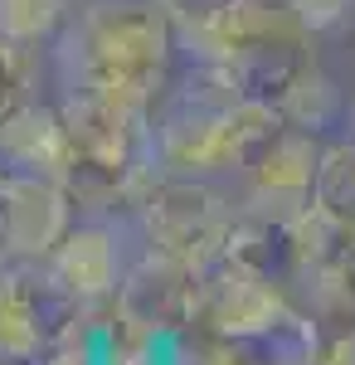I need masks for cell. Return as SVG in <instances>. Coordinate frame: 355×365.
<instances>
[{"label":"cell","mask_w":355,"mask_h":365,"mask_svg":"<svg viewBox=\"0 0 355 365\" xmlns=\"http://www.w3.org/2000/svg\"><path fill=\"white\" fill-rule=\"evenodd\" d=\"M346 117H351V137H355V98H351V108H346Z\"/></svg>","instance_id":"cell-20"},{"label":"cell","mask_w":355,"mask_h":365,"mask_svg":"<svg viewBox=\"0 0 355 365\" xmlns=\"http://www.w3.org/2000/svg\"><path fill=\"white\" fill-rule=\"evenodd\" d=\"M78 0H0V34L15 44H54V34L68 25Z\"/></svg>","instance_id":"cell-13"},{"label":"cell","mask_w":355,"mask_h":365,"mask_svg":"<svg viewBox=\"0 0 355 365\" xmlns=\"http://www.w3.org/2000/svg\"><path fill=\"white\" fill-rule=\"evenodd\" d=\"M277 108H282V117H287L292 127H307V132H321V127H331L336 117L346 113L341 88L331 83L317 63H307L297 78L287 83V93L277 98Z\"/></svg>","instance_id":"cell-12"},{"label":"cell","mask_w":355,"mask_h":365,"mask_svg":"<svg viewBox=\"0 0 355 365\" xmlns=\"http://www.w3.org/2000/svg\"><path fill=\"white\" fill-rule=\"evenodd\" d=\"M29 88H34L29 83V49L0 34V122L10 113H20L29 98H34Z\"/></svg>","instance_id":"cell-15"},{"label":"cell","mask_w":355,"mask_h":365,"mask_svg":"<svg viewBox=\"0 0 355 365\" xmlns=\"http://www.w3.org/2000/svg\"><path fill=\"white\" fill-rule=\"evenodd\" d=\"M336 278H341V297H346V307L355 312V234H351V244H346V253H341Z\"/></svg>","instance_id":"cell-18"},{"label":"cell","mask_w":355,"mask_h":365,"mask_svg":"<svg viewBox=\"0 0 355 365\" xmlns=\"http://www.w3.org/2000/svg\"><path fill=\"white\" fill-rule=\"evenodd\" d=\"M321 141L307 127H282L263 151L258 161L244 170L248 175V195L239 210L248 215H277V220H292L297 210L312 205V190H317V166H321Z\"/></svg>","instance_id":"cell-10"},{"label":"cell","mask_w":355,"mask_h":365,"mask_svg":"<svg viewBox=\"0 0 355 365\" xmlns=\"http://www.w3.org/2000/svg\"><path fill=\"white\" fill-rule=\"evenodd\" d=\"M287 10L307 34H341L355 25V0H287Z\"/></svg>","instance_id":"cell-16"},{"label":"cell","mask_w":355,"mask_h":365,"mask_svg":"<svg viewBox=\"0 0 355 365\" xmlns=\"http://www.w3.org/2000/svg\"><path fill=\"white\" fill-rule=\"evenodd\" d=\"M180 44H190V58H210L219 68H229L244 93L253 98H282L287 83L312 63L307 54V29L287 5L268 0H219L215 10L175 20Z\"/></svg>","instance_id":"cell-3"},{"label":"cell","mask_w":355,"mask_h":365,"mask_svg":"<svg viewBox=\"0 0 355 365\" xmlns=\"http://www.w3.org/2000/svg\"><path fill=\"white\" fill-rule=\"evenodd\" d=\"M219 0H165V10L175 15V20H195V15H205V10H215Z\"/></svg>","instance_id":"cell-19"},{"label":"cell","mask_w":355,"mask_h":365,"mask_svg":"<svg viewBox=\"0 0 355 365\" xmlns=\"http://www.w3.org/2000/svg\"><path fill=\"white\" fill-rule=\"evenodd\" d=\"M49 278L78 302V307H98L112 302L117 287L127 278V258H122V229L112 215H78L73 229L54 244L44 258Z\"/></svg>","instance_id":"cell-9"},{"label":"cell","mask_w":355,"mask_h":365,"mask_svg":"<svg viewBox=\"0 0 355 365\" xmlns=\"http://www.w3.org/2000/svg\"><path fill=\"white\" fill-rule=\"evenodd\" d=\"M0 205H5V253L10 263H44L54 244L73 229L78 205L54 175L0 166Z\"/></svg>","instance_id":"cell-8"},{"label":"cell","mask_w":355,"mask_h":365,"mask_svg":"<svg viewBox=\"0 0 355 365\" xmlns=\"http://www.w3.org/2000/svg\"><path fill=\"white\" fill-rule=\"evenodd\" d=\"M180 34L165 0H78L54 34L58 93L103 98L151 113L170 83V54Z\"/></svg>","instance_id":"cell-2"},{"label":"cell","mask_w":355,"mask_h":365,"mask_svg":"<svg viewBox=\"0 0 355 365\" xmlns=\"http://www.w3.org/2000/svg\"><path fill=\"white\" fill-rule=\"evenodd\" d=\"M287 127L273 98H253L244 83L210 58L170 73L151 108V161L161 175H224L248 170L258 151Z\"/></svg>","instance_id":"cell-1"},{"label":"cell","mask_w":355,"mask_h":365,"mask_svg":"<svg viewBox=\"0 0 355 365\" xmlns=\"http://www.w3.org/2000/svg\"><path fill=\"white\" fill-rule=\"evenodd\" d=\"M78 307L44 263H5L0 268V365L44 361L63 336L78 331Z\"/></svg>","instance_id":"cell-5"},{"label":"cell","mask_w":355,"mask_h":365,"mask_svg":"<svg viewBox=\"0 0 355 365\" xmlns=\"http://www.w3.org/2000/svg\"><path fill=\"white\" fill-rule=\"evenodd\" d=\"M321 365H355V327H346V331L321 351Z\"/></svg>","instance_id":"cell-17"},{"label":"cell","mask_w":355,"mask_h":365,"mask_svg":"<svg viewBox=\"0 0 355 365\" xmlns=\"http://www.w3.org/2000/svg\"><path fill=\"white\" fill-rule=\"evenodd\" d=\"M292 312L282 282L224 249L200 268V327L219 341H253Z\"/></svg>","instance_id":"cell-6"},{"label":"cell","mask_w":355,"mask_h":365,"mask_svg":"<svg viewBox=\"0 0 355 365\" xmlns=\"http://www.w3.org/2000/svg\"><path fill=\"white\" fill-rule=\"evenodd\" d=\"M312 200L326 210L331 220H341V225L355 234V137L351 141H336V146L321 151Z\"/></svg>","instance_id":"cell-14"},{"label":"cell","mask_w":355,"mask_h":365,"mask_svg":"<svg viewBox=\"0 0 355 365\" xmlns=\"http://www.w3.org/2000/svg\"><path fill=\"white\" fill-rule=\"evenodd\" d=\"M112 317L146 336H175L195 327L200 322V268L170 253L141 249L137 263H127V278L112 297Z\"/></svg>","instance_id":"cell-7"},{"label":"cell","mask_w":355,"mask_h":365,"mask_svg":"<svg viewBox=\"0 0 355 365\" xmlns=\"http://www.w3.org/2000/svg\"><path fill=\"white\" fill-rule=\"evenodd\" d=\"M137 225L146 249L170 253L190 268H205L210 258L229 249V229H234V205L219 195L210 180L200 175H151L146 190L137 195Z\"/></svg>","instance_id":"cell-4"},{"label":"cell","mask_w":355,"mask_h":365,"mask_svg":"<svg viewBox=\"0 0 355 365\" xmlns=\"http://www.w3.org/2000/svg\"><path fill=\"white\" fill-rule=\"evenodd\" d=\"M68 156H73V141H68V122H63L58 103L29 98L20 113H10L0 122V166L5 170H29V175L63 180Z\"/></svg>","instance_id":"cell-11"}]
</instances>
